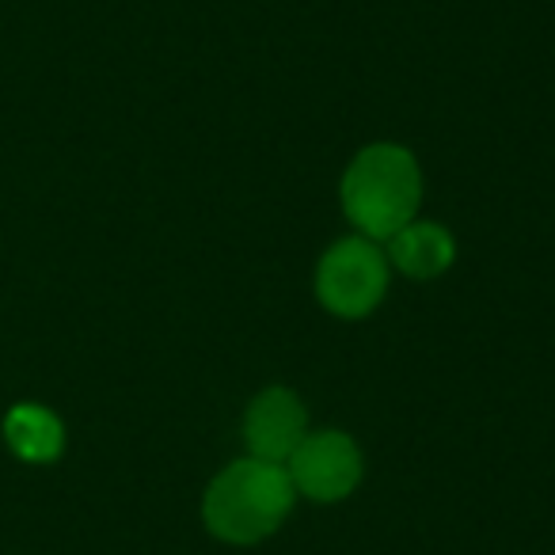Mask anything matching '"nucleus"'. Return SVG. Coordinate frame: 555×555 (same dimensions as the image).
<instances>
[{
    "label": "nucleus",
    "instance_id": "2",
    "mask_svg": "<svg viewBox=\"0 0 555 555\" xmlns=\"http://www.w3.org/2000/svg\"><path fill=\"white\" fill-rule=\"evenodd\" d=\"M294 494L297 491L289 483V472L282 464L247 456V461L229 464L209 483L202 514H206L214 537L229 540V544H255L286 521Z\"/></svg>",
    "mask_w": 555,
    "mask_h": 555
},
{
    "label": "nucleus",
    "instance_id": "3",
    "mask_svg": "<svg viewBox=\"0 0 555 555\" xmlns=\"http://www.w3.org/2000/svg\"><path fill=\"white\" fill-rule=\"evenodd\" d=\"M388 289V259L380 255L377 240L350 236L327 247L317 270V294L327 312L358 320L380 305Z\"/></svg>",
    "mask_w": 555,
    "mask_h": 555
},
{
    "label": "nucleus",
    "instance_id": "4",
    "mask_svg": "<svg viewBox=\"0 0 555 555\" xmlns=\"http://www.w3.org/2000/svg\"><path fill=\"white\" fill-rule=\"evenodd\" d=\"M286 472L294 491L309 494L317 502H339L362 479V453L347 434L317 430L305 434V441L286 461Z\"/></svg>",
    "mask_w": 555,
    "mask_h": 555
},
{
    "label": "nucleus",
    "instance_id": "1",
    "mask_svg": "<svg viewBox=\"0 0 555 555\" xmlns=\"http://www.w3.org/2000/svg\"><path fill=\"white\" fill-rule=\"evenodd\" d=\"M423 176L408 149L370 145L343 176V209L365 240H388L415 221Z\"/></svg>",
    "mask_w": 555,
    "mask_h": 555
},
{
    "label": "nucleus",
    "instance_id": "7",
    "mask_svg": "<svg viewBox=\"0 0 555 555\" xmlns=\"http://www.w3.org/2000/svg\"><path fill=\"white\" fill-rule=\"evenodd\" d=\"M4 438H9L12 453L24 456V461L47 464L62 456L65 430L57 423V415H50L47 408H35V403H20L4 418Z\"/></svg>",
    "mask_w": 555,
    "mask_h": 555
},
{
    "label": "nucleus",
    "instance_id": "6",
    "mask_svg": "<svg viewBox=\"0 0 555 555\" xmlns=\"http://www.w3.org/2000/svg\"><path fill=\"white\" fill-rule=\"evenodd\" d=\"M453 236L441 224L411 221L396 236H388V259L411 278H438L453 262Z\"/></svg>",
    "mask_w": 555,
    "mask_h": 555
},
{
    "label": "nucleus",
    "instance_id": "5",
    "mask_svg": "<svg viewBox=\"0 0 555 555\" xmlns=\"http://www.w3.org/2000/svg\"><path fill=\"white\" fill-rule=\"evenodd\" d=\"M305 434H309V415H305V403L289 388L259 392L244 415V441L255 461H289L294 449L305 441Z\"/></svg>",
    "mask_w": 555,
    "mask_h": 555
}]
</instances>
